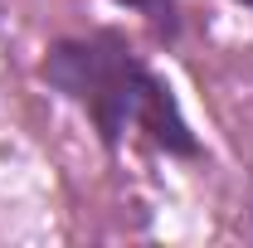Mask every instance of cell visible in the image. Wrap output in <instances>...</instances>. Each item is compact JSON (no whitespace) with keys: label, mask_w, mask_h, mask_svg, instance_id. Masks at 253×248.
I'll return each instance as SVG.
<instances>
[{"label":"cell","mask_w":253,"mask_h":248,"mask_svg":"<svg viewBox=\"0 0 253 248\" xmlns=\"http://www.w3.org/2000/svg\"><path fill=\"white\" fill-rule=\"evenodd\" d=\"M39 78L49 83V93H59L63 102L88 112L97 141L107 151L122 146L126 126H136V131H146V141L156 151L175 156V161L205 156L195 126L180 112L175 88L131 49V39L122 30L54 39L39 59Z\"/></svg>","instance_id":"obj_1"},{"label":"cell","mask_w":253,"mask_h":248,"mask_svg":"<svg viewBox=\"0 0 253 248\" xmlns=\"http://www.w3.org/2000/svg\"><path fill=\"white\" fill-rule=\"evenodd\" d=\"M112 5H122V10H141V15L156 25L161 39H175V30H180V20H175V0H112Z\"/></svg>","instance_id":"obj_2"},{"label":"cell","mask_w":253,"mask_h":248,"mask_svg":"<svg viewBox=\"0 0 253 248\" xmlns=\"http://www.w3.org/2000/svg\"><path fill=\"white\" fill-rule=\"evenodd\" d=\"M239 5H249V10H253V0H239Z\"/></svg>","instance_id":"obj_3"}]
</instances>
